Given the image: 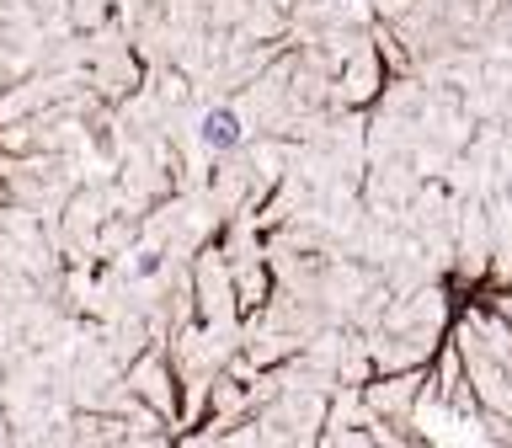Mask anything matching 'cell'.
I'll list each match as a JSON object with an SVG mask.
<instances>
[{
	"mask_svg": "<svg viewBox=\"0 0 512 448\" xmlns=\"http://www.w3.org/2000/svg\"><path fill=\"white\" fill-rule=\"evenodd\" d=\"M203 139L214 144V150H230V144H240V118H235V112H208V118H203Z\"/></svg>",
	"mask_w": 512,
	"mask_h": 448,
	"instance_id": "obj_1",
	"label": "cell"
}]
</instances>
